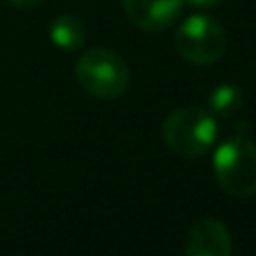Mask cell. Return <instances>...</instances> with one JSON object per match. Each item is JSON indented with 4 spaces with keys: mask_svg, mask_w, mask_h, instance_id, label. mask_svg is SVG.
<instances>
[{
    "mask_svg": "<svg viewBox=\"0 0 256 256\" xmlns=\"http://www.w3.org/2000/svg\"><path fill=\"white\" fill-rule=\"evenodd\" d=\"M218 138V120L200 106L174 109L164 120V140L174 154L195 159L208 152Z\"/></svg>",
    "mask_w": 256,
    "mask_h": 256,
    "instance_id": "1",
    "label": "cell"
},
{
    "mask_svg": "<svg viewBox=\"0 0 256 256\" xmlns=\"http://www.w3.org/2000/svg\"><path fill=\"white\" fill-rule=\"evenodd\" d=\"M75 80L86 93L102 100H116L127 91L132 80L130 66L114 50L93 48L75 64Z\"/></svg>",
    "mask_w": 256,
    "mask_h": 256,
    "instance_id": "2",
    "label": "cell"
},
{
    "mask_svg": "<svg viewBox=\"0 0 256 256\" xmlns=\"http://www.w3.org/2000/svg\"><path fill=\"white\" fill-rule=\"evenodd\" d=\"M213 172L224 193L252 198L256 193V145L242 136L224 140L213 154Z\"/></svg>",
    "mask_w": 256,
    "mask_h": 256,
    "instance_id": "3",
    "label": "cell"
},
{
    "mask_svg": "<svg viewBox=\"0 0 256 256\" xmlns=\"http://www.w3.org/2000/svg\"><path fill=\"white\" fill-rule=\"evenodd\" d=\"M174 48L188 64L211 66L222 59L224 48H227V34L216 18L195 14L177 28Z\"/></svg>",
    "mask_w": 256,
    "mask_h": 256,
    "instance_id": "4",
    "label": "cell"
},
{
    "mask_svg": "<svg viewBox=\"0 0 256 256\" xmlns=\"http://www.w3.org/2000/svg\"><path fill=\"white\" fill-rule=\"evenodd\" d=\"M122 7L136 28L161 32L179 18L184 0H122Z\"/></svg>",
    "mask_w": 256,
    "mask_h": 256,
    "instance_id": "5",
    "label": "cell"
},
{
    "mask_svg": "<svg viewBox=\"0 0 256 256\" xmlns=\"http://www.w3.org/2000/svg\"><path fill=\"white\" fill-rule=\"evenodd\" d=\"M186 256H232V234L220 220L204 218L188 232Z\"/></svg>",
    "mask_w": 256,
    "mask_h": 256,
    "instance_id": "6",
    "label": "cell"
},
{
    "mask_svg": "<svg viewBox=\"0 0 256 256\" xmlns=\"http://www.w3.org/2000/svg\"><path fill=\"white\" fill-rule=\"evenodd\" d=\"M50 41L62 50H80L86 44V28L78 16H57L48 28Z\"/></svg>",
    "mask_w": 256,
    "mask_h": 256,
    "instance_id": "7",
    "label": "cell"
},
{
    "mask_svg": "<svg viewBox=\"0 0 256 256\" xmlns=\"http://www.w3.org/2000/svg\"><path fill=\"white\" fill-rule=\"evenodd\" d=\"M242 106L240 88L232 86V84H220L211 91L208 96V112L216 118H229Z\"/></svg>",
    "mask_w": 256,
    "mask_h": 256,
    "instance_id": "8",
    "label": "cell"
},
{
    "mask_svg": "<svg viewBox=\"0 0 256 256\" xmlns=\"http://www.w3.org/2000/svg\"><path fill=\"white\" fill-rule=\"evenodd\" d=\"M184 2H188V5L198 7V10H211V7H218L222 0H184Z\"/></svg>",
    "mask_w": 256,
    "mask_h": 256,
    "instance_id": "9",
    "label": "cell"
},
{
    "mask_svg": "<svg viewBox=\"0 0 256 256\" xmlns=\"http://www.w3.org/2000/svg\"><path fill=\"white\" fill-rule=\"evenodd\" d=\"M7 2H10V5H14V7H34V5H39L41 0H7Z\"/></svg>",
    "mask_w": 256,
    "mask_h": 256,
    "instance_id": "10",
    "label": "cell"
}]
</instances>
